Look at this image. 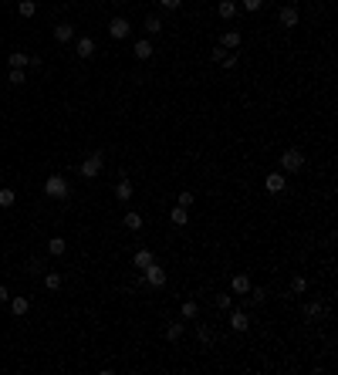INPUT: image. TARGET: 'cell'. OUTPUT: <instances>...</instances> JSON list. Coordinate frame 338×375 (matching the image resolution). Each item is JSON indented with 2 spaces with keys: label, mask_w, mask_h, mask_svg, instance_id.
Wrapping results in <instances>:
<instances>
[{
  "label": "cell",
  "mask_w": 338,
  "mask_h": 375,
  "mask_svg": "<svg viewBox=\"0 0 338 375\" xmlns=\"http://www.w3.org/2000/svg\"><path fill=\"white\" fill-rule=\"evenodd\" d=\"M132 54H136V61H149V57H153V41H149V37H142V41H136V48H132Z\"/></svg>",
  "instance_id": "8fae6325"
},
{
  "label": "cell",
  "mask_w": 338,
  "mask_h": 375,
  "mask_svg": "<svg viewBox=\"0 0 338 375\" xmlns=\"http://www.w3.org/2000/svg\"><path fill=\"white\" fill-rule=\"evenodd\" d=\"M122 223H125V230H132V233H139V230H142V213H125V216H122Z\"/></svg>",
  "instance_id": "e0dca14e"
},
{
  "label": "cell",
  "mask_w": 338,
  "mask_h": 375,
  "mask_svg": "<svg viewBox=\"0 0 338 375\" xmlns=\"http://www.w3.org/2000/svg\"><path fill=\"white\" fill-rule=\"evenodd\" d=\"M132 193H136V189H132L129 176H125V180H119V183H115V200H122V203H129V200H132Z\"/></svg>",
  "instance_id": "7c38bea8"
},
{
  "label": "cell",
  "mask_w": 338,
  "mask_h": 375,
  "mask_svg": "<svg viewBox=\"0 0 338 375\" xmlns=\"http://www.w3.org/2000/svg\"><path fill=\"white\" fill-rule=\"evenodd\" d=\"M44 287H48V291H61V274H58V270H48V274H44Z\"/></svg>",
  "instance_id": "4316f807"
},
{
  "label": "cell",
  "mask_w": 338,
  "mask_h": 375,
  "mask_svg": "<svg viewBox=\"0 0 338 375\" xmlns=\"http://www.w3.org/2000/svg\"><path fill=\"white\" fill-rule=\"evenodd\" d=\"M305 291H308V278L294 274V278H291V294H305Z\"/></svg>",
  "instance_id": "83f0119b"
},
{
  "label": "cell",
  "mask_w": 338,
  "mask_h": 375,
  "mask_svg": "<svg viewBox=\"0 0 338 375\" xmlns=\"http://www.w3.org/2000/svg\"><path fill=\"white\" fill-rule=\"evenodd\" d=\"M169 223H173V227H186V223H190V213H186V206H173V210H169Z\"/></svg>",
  "instance_id": "4fadbf2b"
},
{
  "label": "cell",
  "mask_w": 338,
  "mask_h": 375,
  "mask_svg": "<svg viewBox=\"0 0 338 375\" xmlns=\"http://www.w3.org/2000/svg\"><path fill=\"white\" fill-rule=\"evenodd\" d=\"M156 4H159L162 10H176L179 7V0H156Z\"/></svg>",
  "instance_id": "8d00e7d4"
},
{
  "label": "cell",
  "mask_w": 338,
  "mask_h": 375,
  "mask_svg": "<svg viewBox=\"0 0 338 375\" xmlns=\"http://www.w3.org/2000/svg\"><path fill=\"white\" fill-rule=\"evenodd\" d=\"M220 65H223V68H237V54H230V51H227V57L220 61Z\"/></svg>",
  "instance_id": "74e56055"
},
{
  "label": "cell",
  "mask_w": 338,
  "mask_h": 375,
  "mask_svg": "<svg viewBox=\"0 0 338 375\" xmlns=\"http://www.w3.org/2000/svg\"><path fill=\"white\" fill-rule=\"evenodd\" d=\"M74 54L78 57H91L95 54V37H78V41H74Z\"/></svg>",
  "instance_id": "9c48e42d"
},
{
  "label": "cell",
  "mask_w": 338,
  "mask_h": 375,
  "mask_svg": "<svg viewBox=\"0 0 338 375\" xmlns=\"http://www.w3.org/2000/svg\"><path fill=\"white\" fill-rule=\"evenodd\" d=\"M223 57H227V48H223V44H217V48H210V61H217V65H220Z\"/></svg>",
  "instance_id": "e575fe53"
},
{
  "label": "cell",
  "mask_w": 338,
  "mask_h": 375,
  "mask_svg": "<svg viewBox=\"0 0 338 375\" xmlns=\"http://www.w3.org/2000/svg\"><path fill=\"white\" fill-rule=\"evenodd\" d=\"M217 308L220 311H230V308H234V294H217Z\"/></svg>",
  "instance_id": "1f68e13d"
},
{
  "label": "cell",
  "mask_w": 338,
  "mask_h": 375,
  "mask_svg": "<svg viewBox=\"0 0 338 375\" xmlns=\"http://www.w3.org/2000/svg\"><path fill=\"white\" fill-rule=\"evenodd\" d=\"M166 338H169V342H179V338H183V318L166 325Z\"/></svg>",
  "instance_id": "7402d4cb"
},
{
  "label": "cell",
  "mask_w": 338,
  "mask_h": 375,
  "mask_svg": "<svg viewBox=\"0 0 338 375\" xmlns=\"http://www.w3.org/2000/svg\"><path fill=\"white\" fill-rule=\"evenodd\" d=\"M7 82H10V85H24V68H10Z\"/></svg>",
  "instance_id": "836d02e7"
},
{
  "label": "cell",
  "mask_w": 338,
  "mask_h": 375,
  "mask_svg": "<svg viewBox=\"0 0 338 375\" xmlns=\"http://www.w3.org/2000/svg\"><path fill=\"white\" fill-rule=\"evenodd\" d=\"M54 41H61V44H68V41H74V27L68 24V21H61V24L54 27Z\"/></svg>",
  "instance_id": "9a60e30c"
},
{
  "label": "cell",
  "mask_w": 338,
  "mask_h": 375,
  "mask_svg": "<svg viewBox=\"0 0 338 375\" xmlns=\"http://www.w3.org/2000/svg\"><path fill=\"white\" fill-rule=\"evenodd\" d=\"M102 166H105V159H102V152H91L88 159H85V163L78 166V172L81 176H85V180H95L98 172H102Z\"/></svg>",
  "instance_id": "277c9868"
},
{
  "label": "cell",
  "mask_w": 338,
  "mask_h": 375,
  "mask_svg": "<svg viewBox=\"0 0 338 375\" xmlns=\"http://www.w3.org/2000/svg\"><path fill=\"white\" fill-rule=\"evenodd\" d=\"M142 281H145V284H149V287H156V291H159V287H166V281H169V274H166V270H162L159 267V264H149V267H145L142 270Z\"/></svg>",
  "instance_id": "3957f363"
},
{
  "label": "cell",
  "mask_w": 338,
  "mask_h": 375,
  "mask_svg": "<svg viewBox=\"0 0 338 375\" xmlns=\"http://www.w3.org/2000/svg\"><path fill=\"white\" fill-rule=\"evenodd\" d=\"M277 21H281V27H298L301 14H298V7H294V4H288V7H281V14H277Z\"/></svg>",
  "instance_id": "ba28073f"
},
{
  "label": "cell",
  "mask_w": 338,
  "mask_h": 375,
  "mask_svg": "<svg viewBox=\"0 0 338 375\" xmlns=\"http://www.w3.org/2000/svg\"><path fill=\"white\" fill-rule=\"evenodd\" d=\"M250 287H254V284H250L247 274H234V278H230V291H234V294H247Z\"/></svg>",
  "instance_id": "5bb4252c"
},
{
  "label": "cell",
  "mask_w": 338,
  "mask_h": 375,
  "mask_svg": "<svg viewBox=\"0 0 338 375\" xmlns=\"http://www.w3.org/2000/svg\"><path fill=\"white\" fill-rule=\"evenodd\" d=\"M44 193L51 196V200H68V193H71V189H68V180L65 176H48V180H44Z\"/></svg>",
  "instance_id": "7a4b0ae2"
},
{
  "label": "cell",
  "mask_w": 338,
  "mask_h": 375,
  "mask_svg": "<svg viewBox=\"0 0 338 375\" xmlns=\"http://www.w3.org/2000/svg\"><path fill=\"white\" fill-rule=\"evenodd\" d=\"M7 65H10V68H27V65H31V54L17 51V54H10V57H7Z\"/></svg>",
  "instance_id": "484cf974"
},
{
  "label": "cell",
  "mask_w": 338,
  "mask_h": 375,
  "mask_svg": "<svg viewBox=\"0 0 338 375\" xmlns=\"http://www.w3.org/2000/svg\"><path fill=\"white\" fill-rule=\"evenodd\" d=\"M153 261H156L153 250H149V247H142V250H136V257H132V267H136V270H145Z\"/></svg>",
  "instance_id": "30bf717a"
},
{
  "label": "cell",
  "mask_w": 338,
  "mask_h": 375,
  "mask_svg": "<svg viewBox=\"0 0 338 375\" xmlns=\"http://www.w3.org/2000/svg\"><path fill=\"white\" fill-rule=\"evenodd\" d=\"M250 301H254V304H264L267 301V291H264V287H250Z\"/></svg>",
  "instance_id": "d6a6232c"
},
{
  "label": "cell",
  "mask_w": 338,
  "mask_h": 375,
  "mask_svg": "<svg viewBox=\"0 0 338 375\" xmlns=\"http://www.w3.org/2000/svg\"><path fill=\"white\" fill-rule=\"evenodd\" d=\"M305 169V152H301V149H284L281 152V172L284 176H294V172H301Z\"/></svg>",
  "instance_id": "6da1fadb"
},
{
  "label": "cell",
  "mask_w": 338,
  "mask_h": 375,
  "mask_svg": "<svg viewBox=\"0 0 338 375\" xmlns=\"http://www.w3.org/2000/svg\"><path fill=\"white\" fill-rule=\"evenodd\" d=\"M10 311L21 318V314H27V311H31V301H27V298H10Z\"/></svg>",
  "instance_id": "603a6c76"
},
{
  "label": "cell",
  "mask_w": 338,
  "mask_h": 375,
  "mask_svg": "<svg viewBox=\"0 0 338 375\" xmlns=\"http://www.w3.org/2000/svg\"><path fill=\"white\" fill-rule=\"evenodd\" d=\"M243 4V10H250V14H257L260 7H264V0H240Z\"/></svg>",
  "instance_id": "d590c367"
},
{
  "label": "cell",
  "mask_w": 338,
  "mask_h": 375,
  "mask_svg": "<svg viewBox=\"0 0 338 375\" xmlns=\"http://www.w3.org/2000/svg\"><path fill=\"white\" fill-rule=\"evenodd\" d=\"M142 31L149 34V37H159V34H162V21L156 14H149V17H145V24H142Z\"/></svg>",
  "instance_id": "2e32d148"
},
{
  "label": "cell",
  "mask_w": 338,
  "mask_h": 375,
  "mask_svg": "<svg viewBox=\"0 0 338 375\" xmlns=\"http://www.w3.org/2000/svg\"><path fill=\"white\" fill-rule=\"evenodd\" d=\"M196 338H200L203 345H210V342H213V328H206V325H196Z\"/></svg>",
  "instance_id": "f1b7e54d"
},
{
  "label": "cell",
  "mask_w": 338,
  "mask_h": 375,
  "mask_svg": "<svg viewBox=\"0 0 338 375\" xmlns=\"http://www.w3.org/2000/svg\"><path fill=\"white\" fill-rule=\"evenodd\" d=\"M240 41H243V37H240V31H227L223 37H220V44H223L227 51H237V48H240Z\"/></svg>",
  "instance_id": "d6986e66"
},
{
  "label": "cell",
  "mask_w": 338,
  "mask_h": 375,
  "mask_svg": "<svg viewBox=\"0 0 338 375\" xmlns=\"http://www.w3.org/2000/svg\"><path fill=\"white\" fill-rule=\"evenodd\" d=\"M322 314H325V304L322 301H308L305 304V318L308 321H311V318H322Z\"/></svg>",
  "instance_id": "cb8c5ba5"
},
{
  "label": "cell",
  "mask_w": 338,
  "mask_h": 375,
  "mask_svg": "<svg viewBox=\"0 0 338 375\" xmlns=\"http://www.w3.org/2000/svg\"><path fill=\"white\" fill-rule=\"evenodd\" d=\"M230 328H234L237 334H243L250 328V314H247V311H240V308H237V311L230 308Z\"/></svg>",
  "instance_id": "52a82bcc"
},
{
  "label": "cell",
  "mask_w": 338,
  "mask_h": 375,
  "mask_svg": "<svg viewBox=\"0 0 338 375\" xmlns=\"http://www.w3.org/2000/svg\"><path fill=\"white\" fill-rule=\"evenodd\" d=\"M193 200H196V196L190 193V189H179V196H176V203H179V206H186V210L193 206Z\"/></svg>",
  "instance_id": "4dcf8cb0"
},
{
  "label": "cell",
  "mask_w": 338,
  "mask_h": 375,
  "mask_svg": "<svg viewBox=\"0 0 338 375\" xmlns=\"http://www.w3.org/2000/svg\"><path fill=\"white\" fill-rule=\"evenodd\" d=\"M4 301H10V291H7L4 284H0V304H4Z\"/></svg>",
  "instance_id": "f35d334b"
},
{
  "label": "cell",
  "mask_w": 338,
  "mask_h": 375,
  "mask_svg": "<svg viewBox=\"0 0 338 375\" xmlns=\"http://www.w3.org/2000/svg\"><path fill=\"white\" fill-rule=\"evenodd\" d=\"M65 250H68V240H65V236H51V240H48V253H51V257H61Z\"/></svg>",
  "instance_id": "ac0fdd59"
},
{
  "label": "cell",
  "mask_w": 338,
  "mask_h": 375,
  "mask_svg": "<svg viewBox=\"0 0 338 375\" xmlns=\"http://www.w3.org/2000/svg\"><path fill=\"white\" fill-rule=\"evenodd\" d=\"M217 14L223 17V21H230V17H237V0H220Z\"/></svg>",
  "instance_id": "44dd1931"
},
{
  "label": "cell",
  "mask_w": 338,
  "mask_h": 375,
  "mask_svg": "<svg viewBox=\"0 0 338 375\" xmlns=\"http://www.w3.org/2000/svg\"><path fill=\"white\" fill-rule=\"evenodd\" d=\"M264 189L271 196L284 193V189H288V176H284V172H267V176H264Z\"/></svg>",
  "instance_id": "5b68a950"
},
{
  "label": "cell",
  "mask_w": 338,
  "mask_h": 375,
  "mask_svg": "<svg viewBox=\"0 0 338 375\" xmlns=\"http://www.w3.org/2000/svg\"><path fill=\"white\" fill-rule=\"evenodd\" d=\"M196 314H200V304H196V301H183V308H179V318H183V321H193Z\"/></svg>",
  "instance_id": "ffe728a7"
},
{
  "label": "cell",
  "mask_w": 338,
  "mask_h": 375,
  "mask_svg": "<svg viewBox=\"0 0 338 375\" xmlns=\"http://www.w3.org/2000/svg\"><path fill=\"white\" fill-rule=\"evenodd\" d=\"M17 10H21V17H24V21H31V17L37 14V4H34V0H21V4H17Z\"/></svg>",
  "instance_id": "d4e9b609"
},
{
  "label": "cell",
  "mask_w": 338,
  "mask_h": 375,
  "mask_svg": "<svg viewBox=\"0 0 338 375\" xmlns=\"http://www.w3.org/2000/svg\"><path fill=\"white\" fill-rule=\"evenodd\" d=\"M14 200H17L14 189H0V206H4V210H7V206H14Z\"/></svg>",
  "instance_id": "f546056e"
},
{
  "label": "cell",
  "mask_w": 338,
  "mask_h": 375,
  "mask_svg": "<svg viewBox=\"0 0 338 375\" xmlns=\"http://www.w3.org/2000/svg\"><path fill=\"white\" fill-rule=\"evenodd\" d=\"M129 21H125V17H112V21H108V34H112L115 41H125V37H129Z\"/></svg>",
  "instance_id": "8992f818"
}]
</instances>
